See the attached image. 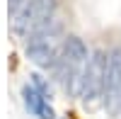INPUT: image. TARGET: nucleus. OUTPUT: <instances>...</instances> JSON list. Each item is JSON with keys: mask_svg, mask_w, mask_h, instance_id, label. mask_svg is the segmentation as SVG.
Masks as SVG:
<instances>
[{"mask_svg": "<svg viewBox=\"0 0 121 119\" xmlns=\"http://www.w3.org/2000/svg\"><path fill=\"white\" fill-rule=\"evenodd\" d=\"M87 58H90L87 44L80 37L63 39V44H60L58 54H56L53 63H51V71H53L56 83L65 92H70V95L80 92V80H82V71H85Z\"/></svg>", "mask_w": 121, "mask_h": 119, "instance_id": "f257e3e1", "label": "nucleus"}, {"mask_svg": "<svg viewBox=\"0 0 121 119\" xmlns=\"http://www.w3.org/2000/svg\"><path fill=\"white\" fill-rule=\"evenodd\" d=\"M22 100H24V107L36 119H53V110L48 105V97L44 92H39L34 85H24L22 87Z\"/></svg>", "mask_w": 121, "mask_h": 119, "instance_id": "423d86ee", "label": "nucleus"}, {"mask_svg": "<svg viewBox=\"0 0 121 119\" xmlns=\"http://www.w3.org/2000/svg\"><path fill=\"white\" fill-rule=\"evenodd\" d=\"M56 5H58V0H27V3L15 12V24H12L15 34L29 37L34 29L46 24L48 19H53Z\"/></svg>", "mask_w": 121, "mask_h": 119, "instance_id": "7ed1b4c3", "label": "nucleus"}, {"mask_svg": "<svg viewBox=\"0 0 121 119\" xmlns=\"http://www.w3.org/2000/svg\"><path fill=\"white\" fill-rule=\"evenodd\" d=\"M24 3H27V0H7V10H10V15H15Z\"/></svg>", "mask_w": 121, "mask_h": 119, "instance_id": "0eeeda50", "label": "nucleus"}, {"mask_svg": "<svg viewBox=\"0 0 121 119\" xmlns=\"http://www.w3.org/2000/svg\"><path fill=\"white\" fill-rule=\"evenodd\" d=\"M104 73H107V54L104 51H92L90 58H87V63H85V71H82L78 97H82L85 102H92L95 97H102Z\"/></svg>", "mask_w": 121, "mask_h": 119, "instance_id": "20e7f679", "label": "nucleus"}, {"mask_svg": "<svg viewBox=\"0 0 121 119\" xmlns=\"http://www.w3.org/2000/svg\"><path fill=\"white\" fill-rule=\"evenodd\" d=\"M60 34H63V24L58 19H48L46 24L34 29L27 37V56H29V61L41 66V68H51L58 49L63 44L60 41Z\"/></svg>", "mask_w": 121, "mask_h": 119, "instance_id": "f03ea898", "label": "nucleus"}, {"mask_svg": "<svg viewBox=\"0 0 121 119\" xmlns=\"http://www.w3.org/2000/svg\"><path fill=\"white\" fill-rule=\"evenodd\" d=\"M104 107L109 114L121 112V49L107 54V73H104Z\"/></svg>", "mask_w": 121, "mask_h": 119, "instance_id": "39448f33", "label": "nucleus"}]
</instances>
